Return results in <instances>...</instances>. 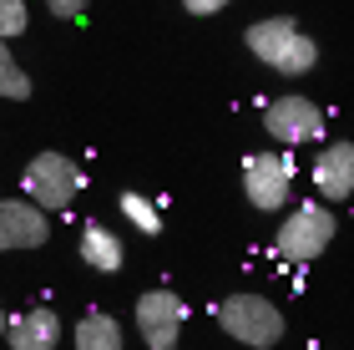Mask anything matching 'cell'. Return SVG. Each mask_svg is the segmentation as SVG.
I'll list each match as a JSON object with an SVG mask.
<instances>
[{"instance_id":"6da1fadb","label":"cell","mask_w":354,"mask_h":350,"mask_svg":"<svg viewBox=\"0 0 354 350\" xmlns=\"http://www.w3.org/2000/svg\"><path fill=\"white\" fill-rule=\"evenodd\" d=\"M243 46L263 61L268 71H279V76H304V71L319 67V46H314V36H304L299 21H288V15L253 21V26L243 30Z\"/></svg>"},{"instance_id":"7a4b0ae2","label":"cell","mask_w":354,"mask_h":350,"mask_svg":"<svg viewBox=\"0 0 354 350\" xmlns=\"http://www.w3.org/2000/svg\"><path fill=\"white\" fill-rule=\"evenodd\" d=\"M82 188H86L82 163L66 157V152H56V148L36 152L26 163V173H21V193L36 203V209H46V213H66L71 203L82 198Z\"/></svg>"},{"instance_id":"3957f363","label":"cell","mask_w":354,"mask_h":350,"mask_svg":"<svg viewBox=\"0 0 354 350\" xmlns=\"http://www.w3.org/2000/svg\"><path fill=\"white\" fill-rule=\"evenodd\" d=\"M334 229H339V218L324 198L319 203H299V209L283 213L279 234H273V249H279V259L288 264H314L319 254L334 244Z\"/></svg>"},{"instance_id":"277c9868","label":"cell","mask_w":354,"mask_h":350,"mask_svg":"<svg viewBox=\"0 0 354 350\" xmlns=\"http://www.w3.org/2000/svg\"><path fill=\"white\" fill-rule=\"evenodd\" d=\"M218 330L233 335L238 345H248V350H273L283 340V310L273 299L243 290V295H228L218 305Z\"/></svg>"},{"instance_id":"5b68a950","label":"cell","mask_w":354,"mask_h":350,"mask_svg":"<svg viewBox=\"0 0 354 350\" xmlns=\"http://www.w3.org/2000/svg\"><path fill=\"white\" fill-rule=\"evenodd\" d=\"M294 157L288 152H248L243 157V198L259 213H279L294 198Z\"/></svg>"},{"instance_id":"8992f818","label":"cell","mask_w":354,"mask_h":350,"mask_svg":"<svg viewBox=\"0 0 354 350\" xmlns=\"http://www.w3.org/2000/svg\"><path fill=\"white\" fill-rule=\"evenodd\" d=\"M263 132L279 142V148H314L324 137V107L314 97H273L263 107Z\"/></svg>"},{"instance_id":"52a82bcc","label":"cell","mask_w":354,"mask_h":350,"mask_svg":"<svg viewBox=\"0 0 354 350\" xmlns=\"http://www.w3.org/2000/svg\"><path fill=\"white\" fill-rule=\"evenodd\" d=\"M187 325V305L172 290H147L137 299V335L147 350H177Z\"/></svg>"},{"instance_id":"ba28073f","label":"cell","mask_w":354,"mask_h":350,"mask_svg":"<svg viewBox=\"0 0 354 350\" xmlns=\"http://www.w3.org/2000/svg\"><path fill=\"white\" fill-rule=\"evenodd\" d=\"M46 238H51V213L36 209L26 193L21 198H0V254L41 249Z\"/></svg>"},{"instance_id":"9c48e42d","label":"cell","mask_w":354,"mask_h":350,"mask_svg":"<svg viewBox=\"0 0 354 350\" xmlns=\"http://www.w3.org/2000/svg\"><path fill=\"white\" fill-rule=\"evenodd\" d=\"M314 178V193L324 203H344L354 198V142H324L309 168Z\"/></svg>"},{"instance_id":"30bf717a","label":"cell","mask_w":354,"mask_h":350,"mask_svg":"<svg viewBox=\"0 0 354 350\" xmlns=\"http://www.w3.org/2000/svg\"><path fill=\"white\" fill-rule=\"evenodd\" d=\"M56 340H61V315L51 305H30L6 325L10 350H56Z\"/></svg>"},{"instance_id":"8fae6325","label":"cell","mask_w":354,"mask_h":350,"mask_svg":"<svg viewBox=\"0 0 354 350\" xmlns=\"http://www.w3.org/2000/svg\"><path fill=\"white\" fill-rule=\"evenodd\" d=\"M76 254H82V264H91L96 274H117L122 259H127L122 238L111 234L106 224H86V229H82V238H76Z\"/></svg>"},{"instance_id":"7c38bea8","label":"cell","mask_w":354,"mask_h":350,"mask_svg":"<svg viewBox=\"0 0 354 350\" xmlns=\"http://www.w3.org/2000/svg\"><path fill=\"white\" fill-rule=\"evenodd\" d=\"M71 345L76 350H127L122 320L106 315V310H86L82 320H76V330H71Z\"/></svg>"},{"instance_id":"4fadbf2b","label":"cell","mask_w":354,"mask_h":350,"mask_svg":"<svg viewBox=\"0 0 354 350\" xmlns=\"http://www.w3.org/2000/svg\"><path fill=\"white\" fill-rule=\"evenodd\" d=\"M117 209H122V218H127L137 234H162V209H157L147 193H122Z\"/></svg>"},{"instance_id":"5bb4252c","label":"cell","mask_w":354,"mask_h":350,"mask_svg":"<svg viewBox=\"0 0 354 350\" xmlns=\"http://www.w3.org/2000/svg\"><path fill=\"white\" fill-rule=\"evenodd\" d=\"M0 97L6 102H26L30 97V76H26L21 61H15L10 41H0Z\"/></svg>"},{"instance_id":"9a60e30c","label":"cell","mask_w":354,"mask_h":350,"mask_svg":"<svg viewBox=\"0 0 354 350\" xmlns=\"http://www.w3.org/2000/svg\"><path fill=\"white\" fill-rule=\"evenodd\" d=\"M26 26H30V15H26V0H0V41H15Z\"/></svg>"},{"instance_id":"2e32d148","label":"cell","mask_w":354,"mask_h":350,"mask_svg":"<svg viewBox=\"0 0 354 350\" xmlns=\"http://www.w3.org/2000/svg\"><path fill=\"white\" fill-rule=\"evenodd\" d=\"M46 6H51V15H61V21H82L91 0H46Z\"/></svg>"},{"instance_id":"e0dca14e","label":"cell","mask_w":354,"mask_h":350,"mask_svg":"<svg viewBox=\"0 0 354 350\" xmlns=\"http://www.w3.org/2000/svg\"><path fill=\"white\" fill-rule=\"evenodd\" d=\"M233 0H183V10L187 15H218V10H228Z\"/></svg>"},{"instance_id":"ac0fdd59","label":"cell","mask_w":354,"mask_h":350,"mask_svg":"<svg viewBox=\"0 0 354 350\" xmlns=\"http://www.w3.org/2000/svg\"><path fill=\"white\" fill-rule=\"evenodd\" d=\"M6 325H10V315H6V305H0V340H6Z\"/></svg>"}]
</instances>
